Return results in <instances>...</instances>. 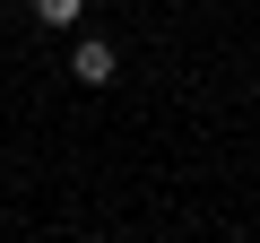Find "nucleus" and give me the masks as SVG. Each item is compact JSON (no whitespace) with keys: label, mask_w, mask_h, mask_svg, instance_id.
<instances>
[{"label":"nucleus","mask_w":260,"mask_h":243,"mask_svg":"<svg viewBox=\"0 0 260 243\" xmlns=\"http://www.w3.org/2000/svg\"><path fill=\"white\" fill-rule=\"evenodd\" d=\"M70 70H78L87 87H104V78L121 70V52H113V44H78V52H70Z\"/></svg>","instance_id":"1"},{"label":"nucleus","mask_w":260,"mask_h":243,"mask_svg":"<svg viewBox=\"0 0 260 243\" xmlns=\"http://www.w3.org/2000/svg\"><path fill=\"white\" fill-rule=\"evenodd\" d=\"M78 9H87V0H35V18H44V26H78Z\"/></svg>","instance_id":"2"}]
</instances>
